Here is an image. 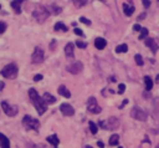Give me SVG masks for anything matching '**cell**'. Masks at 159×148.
<instances>
[{
  "label": "cell",
  "mask_w": 159,
  "mask_h": 148,
  "mask_svg": "<svg viewBox=\"0 0 159 148\" xmlns=\"http://www.w3.org/2000/svg\"><path fill=\"white\" fill-rule=\"evenodd\" d=\"M80 22H82V24H86V25H88V26H91V20H88L87 17H84V16H81L80 17Z\"/></svg>",
  "instance_id": "cell-30"
},
{
  "label": "cell",
  "mask_w": 159,
  "mask_h": 148,
  "mask_svg": "<svg viewBox=\"0 0 159 148\" xmlns=\"http://www.w3.org/2000/svg\"><path fill=\"white\" fill-rule=\"evenodd\" d=\"M97 146H98V147H101V148H104V144H103V142H102V141H98V142H97Z\"/></svg>",
  "instance_id": "cell-41"
},
{
  "label": "cell",
  "mask_w": 159,
  "mask_h": 148,
  "mask_svg": "<svg viewBox=\"0 0 159 148\" xmlns=\"http://www.w3.org/2000/svg\"><path fill=\"white\" fill-rule=\"evenodd\" d=\"M134 60H135V62H137L138 66H143V65H144V60L142 58V55L137 53V55L134 56Z\"/></svg>",
  "instance_id": "cell-29"
},
{
  "label": "cell",
  "mask_w": 159,
  "mask_h": 148,
  "mask_svg": "<svg viewBox=\"0 0 159 148\" xmlns=\"http://www.w3.org/2000/svg\"><path fill=\"white\" fill-rule=\"evenodd\" d=\"M142 4H143V6H144V7H149L152 2H150L149 0H142Z\"/></svg>",
  "instance_id": "cell-35"
},
{
  "label": "cell",
  "mask_w": 159,
  "mask_h": 148,
  "mask_svg": "<svg viewBox=\"0 0 159 148\" xmlns=\"http://www.w3.org/2000/svg\"><path fill=\"white\" fill-rule=\"evenodd\" d=\"M127 103H128V99H124V101L122 102V104L119 106V108H123V107H124V104H127Z\"/></svg>",
  "instance_id": "cell-42"
},
{
  "label": "cell",
  "mask_w": 159,
  "mask_h": 148,
  "mask_svg": "<svg viewBox=\"0 0 159 148\" xmlns=\"http://www.w3.org/2000/svg\"><path fill=\"white\" fill-rule=\"evenodd\" d=\"M43 50L41 49V47H39V46H36L35 49H34V52H32V55H31V62L32 63H41L42 61H43Z\"/></svg>",
  "instance_id": "cell-8"
},
{
  "label": "cell",
  "mask_w": 159,
  "mask_h": 148,
  "mask_svg": "<svg viewBox=\"0 0 159 148\" xmlns=\"http://www.w3.org/2000/svg\"><path fill=\"white\" fill-rule=\"evenodd\" d=\"M144 44H145L148 47H150V50H152L153 52H155V51L158 50V46H157L154 39H152V37H147V39L144 40Z\"/></svg>",
  "instance_id": "cell-15"
},
{
  "label": "cell",
  "mask_w": 159,
  "mask_h": 148,
  "mask_svg": "<svg viewBox=\"0 0 159 148\" xmlns=\"http://www.w3.org/2000/svg\"><path fill=\"white\" fill-rule=\"evenodd\" d=\"M1 107H2V109L5 112V114L9 116V117H14V116H16L19 113V108L16 106H14V104H10L6 101H1Z\"/></svg>",
  "instance_id": "cell-7"
},
{
  "label": "cell",
  "mask_w": 159,
  "mask_h": 148,
  "mask_svg": "<svg viewBox=\"0 0 159 148\" xmlns=\"http://www.w3.org/2000/svg\"><path fill=\"white\" fill-rule=\"evenodd\" d=\"M66 70H67L70 73H72V75H77V73H80V72L83 70V65H82L81 61H76V62L68 65V66L66 67Z\"/></svg>",
  "instance_id": "cell-10"
},
{
  "label": "cell",
  "mask_w": 159,
  "mask_h": 148,
  "mask_svg": "<svg viewBox=\"0 0 159 148\" xmlns=\"http://www.w3.org/2000/svg\"><path fill=\"white\" fill-rule=\"evenodd\" d=\"M128 51V46L125 44H120L116 47V52L117 53H123V52H127Z\"/></svg>",
  "instance_id": "cell-24"
},
{
  "label": "cell",
  "mask_w": 159,
  "mask_h": 148,
  "mask_svg": "<svg viewBox=\"0 0 159 148\" xmlns=\"http://www.w3.org/2000/svg\"><path fill=\"white\" fill-rule=\"evenodd\" d=\"M0 10H1V5H0Z\"/></svg>",
  "instance_id": "cell-47"
},
{
  "label": "cell",
  "mask_w": 159,
  "mask_h": 148,
  "mask_svg": "<svg viewBox=\"0 0 159 148\" xmlns=\"http://www.w3.org/2000/svg\"><path fill=\"white\" fill-rule=\"evenodd\" d=\"M0 147L1 148H10V141L9 138L0 132Z\"/></svg>",
  "instance_id": "cell-16"
},
{
  "label": "cell",
  "mask_w": 159,
  "mask_h": 148,
  "mask_svg": "<svg viewBox=\"0 0 159 148\" xmlns=\"http://www.w3.org/2000/svg\"><path fill=\"white\" fill-rule=\"evenodd\" d=\"M17 72H19V68H17L16 63H9V65L4 66V68L1 70V76L5 78H9V80H14V78H16Z\"/></svg>",
  "instance_id": "cell-3"
},
{
  "label": "cell",
  "mask_w": 159,
  "mask_h": 148,
  "mask_svg": "<svg viewBox=\"0 0 159 148\" xmlns=\"http://www.w3.org/2000/svg\"><path fill=\"white\" fill-rule=\"evenodd\" d=\"M5 30H6V24L2 22V21H0V34H4Z\"/></svg>",
  "instance_id": "cell-33"
},
{
  "label": "cell",
  "mask_w": 159,
  "mask_h": 148,
  "mask_svg": "<svg viewBox=\"0 0 159 148\" xmlns=\"http://www.w3.org/2000/svg\"><path fill=\"white\" fill-rule=\"evenodd\" d=\"M65 55L68 58H72L75 56V44L73 42H68L65 46Z\"/></svg>",
  "instance_id": "cell-12"
},
{
  "label": "cell",
  "mask_w": 159,
  "mask_h": 148,
  "mask_svg": "<svg viewBox=\"0 0 159 148\" xmlns=\"http://www.w3.org/2000/svg\"><path fill=\"white\" fill-rule=\"evenodd\" d=\"M46 141H47L51 146H53V147H57V146L60 144V139H58V137H57L56 134H51V136L46 137Z\"/></svg>",
  "instance_id": "cell-17"
},
{
  "label": "cell",
  "mask_w": 159,
  "mask_h": 148,
  "mask_svg": "<svg viewBox=\"0 0 159 148\" xmlns=\"http://www.w3.org/2000/svg\"><path fill=\"white\" fill-rule=\"evenodd\" d=\"M55 46H56V41H55V40H52V41H51V44H50V50H51V51H53V50H55Z\"/></svg>",
  "instance_id": "cell-38"
},
{
  "label": "cell",
  "mask_w": 159,
  "mask_h": 148,
  "mask_svg": "<svg viewBox=\"0 0 159 148\" xmlns=\"http://www.w3.org/2000/svg\"><path fill=\"white\" fill-rule=\"evenodd\" d=\"M122 7H123V12L127 15V16H132V14L134 12V10H135V7L134 6H132V5H128V4H123L122 5Z\"/></svg>",
  "instance_id": "cell-18"
},
{
  "label": "cell",
  "mask_w": 159,
  "mask_h": 148,
  "mask_svg": "<svg viewBox=\"0 0 159 148\" xmlns=\"http://www.w3.org/2000/svg\"><path fill=\"white\" fill-rule=\"evenodd\" d=\"M106 46H107V41H106L103 37H97V39H94V47H96V49L103 50Z\"/></svg>",
  "instance_id": "cell-14"
},
{
  "label": "cell",
  "mask_w": 159,
  "mask_h": 148,
  "mask_svg": "<svg viewBox=\"0 0 159 148\" xmlns=\"http://www.w3.org/2000/svg\"><path fill=\"white\" fill-rule=\"evenodd\" d=\"M108 143H109L111 146H118V143H119V136H118V134H112V136L109 137Z\"/></svg>",
  "instance_id": "cell-22"
},
{
  "label": "cell",
  "mask_w": 159,
  "mask_h": 148,
  "mask_svg": "<svg viewBox=\"0 0 159 148\" xmlns=\"http://www.w3.org/2000/svg\"><path fill=\"white\" fill-rule=\"evenodd\" d=\"M99 126L103 129H116L119 127V121L116 117H109L107 121H99Z\"/></svg>",
  "instance_id": "cell-6"
},
{
  "label": "cell",
  "mask_w": 159,
  "mask_h": 148,
  "mask_svg": "<svg viewBox=\"0 0 159 148\" xmlns=\"http://www.w3.org/2000/svg\"><path fill=\"white\" fill-rule=\"evenodd\" d=\"M130 117L134 118V119H138V121H147V113L139 108V107H134L130 109Z\"/></svg>",
  "instance_id": "cell-9"
},
{
  "label": "cell",
  "mask_w": 159,
  "mask_h": 148,
  "mask_svg": "<svg viewBox=\"0 0 159 148\" xmlns=\"http://www.w3.org/2000/svg\"><path fill=\"white\" fill-rule=\"evenodd\" d=\"M73 32H75L76 35H78V36H83V31H82L81 29H78V27H75V29H73Z\"/></svg>",
  "instance_id": "cell-34"
},
{
  "label": "cell",
  "mask_w": 159,
  "mask_h": 148,
  "mask_svg": "<svg viewBox=\"0 0 159 148\" xmlns=\"http://www.w3.org/2000/svg\"><path fill=\"white\" fill-rule=\"evenodd\" d=\"M57 92H58V95H61V96H63V97H66V98H70V97H71V92H70V91L67 90V87L63 86V85L58 87Z\"/></svg>",
  "instance_id": "cell-19"
},
{
  "label": "cell",
  "mask_w": 159,
  "mask_h": 148,
  "mask_svg": "<svg viewBox=\"0 0 159 148\" xmlns=\"http://www.w3.org/2000/svg\"><path fill=\"white\" fill-rule=\"evenodd\" d=\"M32 16L41 24V22H43L48 16H50V11H48V9L46 7V6H42V5H39L35 10H34V12H32Z\"/></svg>",
  "instance_id": "cell-4"
},
{
  "label": "cell",
  "mask_w": 159,
  "mask_h": 148,
  "mask_svg": "<svg viewBox=\"0 0 159 148\" xmlns=\"http://www.w3.org/2000/svg\"><path fill=\"white\" fill-rule=\"evenodd\" d=\"M76 46L80 47V49H86V47H87V44L83 42V41H81V40H77V41H76Z\"/></svg>",
  "instance_id": "cell-31"
},
{
  "label": "cell",
  "mask_w": 159,
  "mask_h": 148,
  "mask_svg": "<svg viewBox=\"0 0 159 148\" xmlns=\"http://www.w3.org/2000/svg\"><path fill=\"white\" fill-rule=\"evenodd\" d=\"M118 148H122V147H118Z\"/></svg>",
  "instance_id": "cell-48"
},
{
  "label": "cell",
  "mask_w": 159,
  "mask_h": 148,
  "mask_svg": "<svg viewBox=\"0 0 159 148\" xmlns=\"http://www.w3.org/2000/svg\"><path fill=\"white\" fill-rule=\"evenodd\" d=\"M144 83H145V88L147 91H150L153 87V80L149 76H144Z\"/></svg>",
  "instance_id": "cell-23"
},
{
  "label": "cell",
  "mask_w": 159,
  "mask_h": 148,
  "mask_svg": "<svg viewBox=\"0 0 159 148\" xmlns=\"http://www.w3.org/2000/svg\"><path fill=\"white\" fill-rule=\"evenodd\" d=\"M41 80H42V75H40V73L34 76V81H41Z\"/></svg>",
  "instance_id": "cell-37"
},
{
  "label": "cell",
  "mask_w": 159,
  "mask_h": 148,
  "mask_svg": "<svg viewBox=\"0 0 159 148\" xmlns=\"http://www.w3.org/2000/svg\"><path fill=\"white\" fill-rule=\"evenodd\" d=\"M24 1H26V0H12L10 2V5H11V7H12V10H14L15 14H17V15L21 14V4Z\"/></svg>",
  "instance_id": "cell-13"
},
{
  "label": "cell",
  "mask_w": 159,
  "mask_h": 148,
  "mask_svg": "<svg viewBox=\"0 0 159 148\" xmlns=\"http://www.w3.org/2000/svg\"><path fill=\"white\" fill-rule=\"evenodd\" d=\"M87 109H88V112H89V113L98 114V113H101L102 107L98 104L97 99H96L93 96H91V97L88 98V101H87Z\"/></svg>",
  "instance_id": "cell-5"
},
{
  "label": "cell",
  "mask_w": 159,
  "mask_h": 148,
  "mask_svg": "<svg viewBox=\"0 0 159 148\" xmlns=\"http://www.w3.org/2000/svg\"><path fill=\"white\" fill-rule=\"evenodd\" d=\"M157 77H158V78H159V75H158V76H157Z\"/></svg>",
  "instance_id": "cell-46"
},
{
  "label": "cell",
  "mask_w": 159,
  "mask_h": 148,
  "mask_svg": "<svg viewBox=\"0 0 159 148\" xmlns=\"http://www.w3.org/2000/svg\"><path fill=\"white\" fill-rule=\"evenodd\" d=\"M111 81H112V82H116V77H114V76H112V77H111Z\"/></svg>",
  "instance_id": "cell-43"
},
{
  "label": "cell",
  "mask_w": 159,
  "mask_h": 148,
  "mask_svg": "<svg viewBox=\"0 0 159 148\" xmlns=\"http://www.w3.org/2000/svg\"><path fill=\"white\" fill-rule=\"evenodd\" d=\"M133 30H134V31H140V30H142V26H140L139 24H134V25H133Z\"/></svg>",
  "instance_id": "cell-36"
},
{
  "label": "cell",
  "mask_w": 159,
  "mask_h": 148,
  "mask_svg": "<svg viewBox=\"0 0 159 148\" xmlns=\"http://www.w3.org/2000/svg\"><path fill=\"white\" fill-rule=\"evenodd\" d=\"M50 7H51V12L55 14V15H57V14H60V12L62 11V9H61L60 6H57V5H55V4H52Z\"/></svg>",
  "instance_id": "cell-28"
},
{
  "label": "cell",
  "mask_w": 159,
  "mask_h": 148,
  "mask_svg": "<svg viewBox=\"0 0 159 148\" xmlns=\"http://www.w3.org/2000/svg\"><path fill=\"white\" fill-rule=\"evenodd\" d=\"M88 124H89V131H91V133H92V134H96V133L98 132V126H97L93 121H89Z\"/></svg>",
  "instance_id": "cell-25"
},
{
  "label": "cell",
  "mask_w": 159,
  "mask_h": 148,
  "mask_svg": "<svg viewBox=\"0 0 159 148\" xmlns=\"http://www.w3.org/2000/svg\"><path fill=\"white\" fill-rule=\"evenodd\" d=\"M158 1H159V0H158Z\"/></svg>",
  "instance_id": "cell-50"
},
{
  "label": "cell",
  "mask_w": 159,
  "mask_h": 148,
  "mask_svg": "<svg viewBox=\"0 0 159 148\" xmlns=\"http://www.w3.org/2000/svg\"><path fill=\"white\" fill-rule=\"evenodd\" d=\"M42 98L45 99V102H46L47 104H51V103H55V102H56V98H55L51 93H48V92H45L43 96H42Z\"/></svg>",
  "instance_id": "cell-21"
},
{
  "label": "cell",
  "mask_w": 159,
  "mask_h": 148,
  "mask_svg": "<svg viewBox=\"0 0 159 148\" xmlns=\"http://www.w3.org/2000/svg\"><path fill=\"white\" fill-rule=\"evenodd\" d=\"M145 16H147V15H145V12H142V14L138 16V20H143V19H145Z\"/></svg>",
  "instance_id": "cell-39"
},
{
  "label": "cell",
  "mask_w": 159,
  "mask_h": 148,
  "mask_svg": "<svg viewBox=\"0 0 159 148\" xmlns=\"http://www.w3.org/2000/svg\"><path fill=\"white\" fill-rule=\"evenodd\" d=\"M148 34H149L148 29H147V27H142V30H140V35H139V40H145V39L148 37Z\"/></svg>",
  "instance_id": "cell-26"
},
{
  "label": "cell",
  "mask_w": 159,
  "mask_h": 148,
  "mask_svg": "<svg viewBox=\"0 0 159 148\" xmlns=\"http://www.w3.org/2000/svg\"><path fill=\"white\" fill-rule=\"evenodd\" d=\"M72 2L75 4V6L76 7H82V6H84L87 2H88V0H72Z\"/></svg>",
  "instance_id": "cell-27"
},
{
  "label": "cell",
  "mask_w": 159,
  "mask_h": 148,
  "mask_svg": "<svg viewBox=\"0 0 159 148\" xmlns=\"http://www.w3.org/2000/svg\"><path fill=\"white\" fill-rule=\"evenodd\" d=\"M86 148H92V147L91 146H86Z\"/></svg>",
  "instance_id": "cell-44"
},
{
  "label": "cell",
  "mask_w": 159,
  "mask_h": 148,
  "mask_svg": "<svg viewBox=\"0 0 159 148\" xmlns=\"http://www.w3.org/2000/svg\"><path fill=\"white\" fill-rule=\"evenodd\" d=\"M53 30H55V31H63V32H67V31H68V27H67L63 22L60 21V22H56V24H55Z\"/></svg>",
  "instance_id": "cell-20"
},
{
  "label": "cell",
  "mask_w": 159,
  "mask_h": 148,
  "mask_svg": "<svg viewBox=\"0 0 159 148\" xmlns=\"http://www.w3.org/2000/svg\"><path fill=\"white\" fill-rule=\"evenodd\" d=\"M22 126L27 131H39L40 122H39V119L31 117L30 114H25L24 118H22Z\"/></svg>",
  "instance_id": "cell-2"
},
{
  "label": "cell",
  "mask_w": 159,
  "mask_h": 148,
  "mask_svg": "<svg viewBox=\"0 0 159 148\" xmlns=\"http://www.w3.org/2000/svg\"><path fill=\"white\" fill-rule=\"evenodd\" d=\"M124 91H125V85H124V83H119V85H118V93L122 95Z\"/></svg>",
  "instance_id": "cell-32"
},
{
  "label": "cell",
  "mask_w": 159,
  "mask_h": 148,
  "mask_svg": "<svg viewBox=\"0 0 159 148\" xmlns=\"http://www.w3.org/2000/svg\"><path fill=\"white\" fill-rule=\"evenodd\" d=\"M155 148H159V144H158V146H157V147H155Z\"/></svg>",
  "instance_id": "cell-45"
},
{
  "label": "cell",
  "mask_w": 159,
  "mask_h": 148,
  "mask_svg": "<svg viewBox=\"0 0 159 148\" xmlns=\"http://www.w3.org/2000/svg\"><path fill=\"white\" fill-rule=\"evenodd\" d=\"M29 97H30V101L32 102L34 107L36 108L37 113L41 116L46 112L47 109V103L45 102V99L42 97H40V95L37 93V91L35 88H30L29 90Z\"/></svg>",
  "instance_id": "cell-1"
},
{
  "label": "cell",
  "mask_w": 159,
  "mask_h": 148,
  "mask_svg": "<svg viewBox=\"0 0 159 148\" xmlns=\"http://www.w3.org/2000/svg\"><path fill=\"white\" fill-rule=\"evenodd\" d=\"M4 87H5V82L4 81H0V92L4 90Z\"/></svg>",
  "instance_id": "cell-40"
},
{
  "label": "cell",
  "mask_w": 159,
  "mask_h": 148,
  "mask_svg": "<svg viewBox=\"0 0 159 148\" xmlns=\"http://www.w3.org/2000/svg\"><path fill=\"white\" fill-rule=\"evenodd\" d=\"M60 111H61V113H62L63 116H66V117H71V116L75 114V108H73L70 103H62V104L60 106Z\"/></svg>",
  "instance_id": "cell-11"
},
{
  "label": "cell",
  "mask_w": 159,
  "mask_h": 148,
  "mask_svg": "<svg viewBox=\"0 0 159 148\" xmlns=\"http://www.w3.org/2000/svg\"><path fill=\"white\" fill-rule=\"evenodd\" d=\"M55 148H57V147H55Z\"/></svg>",
  "instance_id": "cell-49"
}]
</instances>
